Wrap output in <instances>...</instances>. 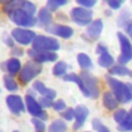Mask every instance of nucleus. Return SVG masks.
Returning a JSON list of instances; mask_svg holds the SVG:
<instances>
[{
    "mask_svg": "<svg viewBox=\"0 0 132 132\" xmlns=\"http://www.w3.org/2000/svg\"><path fill=\"white\" fill-rule=\"evenodd\" d=\"M131 3H132V0H131Z\"/></svg>",
    "mask_w": 132,
    "mask_h": 132,
    "instance_id": "a18cd8bd",
    "label": "nucleus"
},
{
    "mask_svg": "<svg viewBox=\"0 0 132 132\" xmlns=\"http://www.w3.org/2000/svg\"><path fill=\"white\" fill-rule=\"evenodd\" d=\"M88 114H89L88 108H87L85 105H78V106L75 108V112H74L75 123H74V125H73V129H75V130L79 129V128L84 125L86 119L88 118Z\"/></svg>",
    "mask_w": 132,
    "mask_h": 132,
    "instance_id": "ddd939ff",
    "label": "nucleus"
},
{
    "mask_svg": "<svg viewBox=\"0 0 132 132\" xmlns=\"http://www.w3.org/2000/svg\"><path fill=\"white\" fill-rule=\"evenodd\" d=\"M47 32L57 35L59 37L62 38H70L73 35V29L69 26H65V25H60V24H56V25H50L48 27H46L45 29Z\"/></svg>",
    "mask_w": 132,
    "mask_h": 132,
    "instance_id": "9b49d317",
    "label": "nucleus"
},
{
    "mask_svg": "<svg viewBox=\"0 0 132 132\" xmlns=\"http://www.w3.org/2000/svg\"><path fill=\"white\" fill-rule=\"evenodd\" d=\"M33 89L35 91H37L39 94H41L44 97H50L52 99H54L56 97V92L52 89H48L45 87V85L42 81H35L33 84Z\"/></svg>",
    "mask_w": 132,
    "mask_h": 132,
    "instance_id": "a211bd4d",
    "label": "nucleus"
},
{
    "mask_svg": "<svg viewBox=\"0 0 132 132\" xmlns=\"http://www.w3.org/2000/svg\"><path fill=\"white\" fill-rule=\"evenodd\" d=\"M25 100H26V106H27V109L28 111L35 118L37 119H40L42 121H45L47 120V113L43 110L41 104L34 98L33 95H27L25 97Z\"/></svg>",
    "mask_w": 132,
    "mask_h": 132,
    "instance_id": "0eeeda50",
    "label": "nucleus"
},
{
    "mask_svg": "<svg viewBox=\"0 0 132 132\" xmlns=\"http://www.w3.org/2000/svg\"><path fill=\"white\" fill-rule=\"evenodd\" d=\"M119 100L118 98L116 97V95L111 92H105L103 94V105L109 109V110H112V109H116L118 107V104H119Z\"/></svg>",
    "mask_w": 132,
    "mask_h": 132,
    "instance_id": "f3484780",
    "label": "nucleus"
},
{
    "mask_svg": "<svg viewBox=\"0 0 132 132\" xmlns=\"http://www.w3.org/2000/svg\"><path fill=\"white\" fill-rule=\"evenodd\" d=\"M97 54H100V55H102V54H104V53H107V47L104 45V44H98L97 45Z\"/></svg>",
    "mask_w": 132,
    "mask_h": 132,
    "instance_id": "58836bf2",
    "label": "nucleus"
},
{
    "mask_svg": "<svg viewBox=\"0 0 132 132\" xmlns=\"http://www.w3.org/2000/svg\"><path fill=\"white\" fill-rule=\"evenodd\" d=\"M11 36L16 42L24 44V45H27V44L33 42V40L36 37V35L33 31L28 30V29H23V28L13 29L11 32Z\"/></svg>",
    "mask_w": 132,
    "mask_h": 132,
    "instance_id": "6e6552de",
    "label": "nucleus"
},
{
    "mask_svg": "<svg viewBox=\"0 0 132 132\" xmlns=\"http://www.w3.org/2000/svg\"><path fill=\"white\" fill-rule=\"evenodd\" d=\"M118 129L121 132H127V131H132V118L128 114V117L122 122L120 123Z\"/></svg>",
    "mask_w": 132,
    "mask_h": 132,
    "instance_id": "bb28decb",
    "label": "nucleus"
},
{
    "mask_svg": "<svg viewBox=\"0 0 132 132\" xmlns=\"http://www.w3.org/2000/svg\"><path fill=\"white\" fill-rule=\"evenodd\" d=\"M38 24L42 27H48L53 21V15L51 13V10L47 7H43L39 10L38 12V18H37Z\"/></svg>",
    "mask_w": 132,
    "mask_h": 132,
    "instance_id": "2eb2a0df",
    "label": "nucleus"
},
{
    "mask_svg": "<svg viewBox=\"0 0 132 132\" xmlns=\"http://www.w3.org/2000/svg\"><path fill=\"white\" fill-rule=\"evenodd\" d=\"M6 104L9 108V110L19 116L21 112H23L25 110V105L23 102V99L18 96V95H9L6 98Z\"/></svg>",
    "mask_w": 132,
    "mask_h": 132,
    "instance_id": "f8f14e48",
    "label": "nucleus"
},
{
    "mask_svg": "<svg viewBox=\"0 0 132 132\" xmlns=\"http://www.w3.org/2000/svg\"><path fill=\"white\" fill-rule=\"evenodd\" d=\"M98 64L101 66V67H104V68H108L110 66H112L113 64V58L107 53H104L102 55H100L99 59H98Z\"/></svg>",
    "mask_w": 132,
    "mask_h": 132,
    "instance_id": "4be33fe9",
    "label": "nucleus"
},
{
    "mask_svg": "<svg viewBox=\"0 0 132 132\" xmlns=\"http://www.w3.org/2000/svg\"><path fill=\"white\" fill-rule=\"evenodd\" d=\"M66 70H67V64L65 62H63V61H60V62H58L54 66L53 73L56 76H61V75H63V74L66 73Z\"/></svg>",
    "mask_w": 132,
    "mask_h": 132,
    "instance_id": "a878e982",
    "label": "nucleus"
},
{
    "mask_svg": "<svg viewBox=\"0 0 132 132\" xmlns=\"http://www.w3.org/2000/svg\"><path fill=\"white\" fill-rule=\"evenodd\" d=\"M106 1L111 9H119L122 6V4L125 2V0H106Z\"/></svg>",
    "mask_w": 132,
    "mask_h": 132,
    "instance_id": "f704fd0d",
    "label": "nucleus"
},
{
    "mask_svg": "<svg viewBox=\"0 0 132 132\" xmlns=\"http://www.w3.org/2000/svg\"><path fill=\"white\" fill-rule=\"evenodd\" d=\"M81 78H82L85 86L90 94V97L93 99H97L99 97V87H98L97 78L88 72H82Z\"/></svg>",
    "mask_w": 132,
    "mask_h": 132,
    "instance_id": "1a4fd4ad",
    "label": "nucleus"
},
{
    "mask_svg": "<svg viewBox=\"0 0 132 132\" xmlns=\"http://www.w3.org/2000/svg\"><path fill=\"white\" fill-rule=\"evenodd\" d=\"M3 79H4V86H5V88H6L8 91L14 92V91L18 90L19 86H18L16 81H15L10 75H4Z\"/></svg>",
    "mask_w": 132,
    "mask_h": 132,
    "instance_id": "393cba45",
    "label": "nucleus"
},
{
    "mask_svg": "<svg viewBox=\"0 0 132 132\" xmlns=\"http://www.w3.org/2000/svg\"><path fill=\"white\" fill-rule=\"evenodd\" d=\"M64 80H68V81H73V82H75V84L78 86V88L80 89L81 93H82L85 96L90 97V94H89V92H88V90H87V88H86V86H85V82H84L81 76H78V75L75 74V73H70V74H67V75L64 76Z\"/></svg>",
    "mask_w": 132,
    "mask_h": 132,
    "instance_id": "dca6fc26",
    "label": "nucleus"
},
{
    "mask_svg": "<svg viewBox=\"0 0 132 132\" xmlns=\"http://www.w3.org/2000/svg\"><path fill=\"white\" fill-rule=\"evenodd\" d=\"M127 117H128V113H127V111L125 109H119L113 114V119H114V121L117 123H122Z\"/></svg>",
    "mask_w": 132,
    "mask_h": 132,
    "instance_id": "7c9ffc66",
    "label": "nucleus"
},
{
    "mask_svg": "<svg viewBox=\"0 0 132 132\" xmlns=\"http://www.w3.org/2000/svg\"><path fill=\"white\" fill-rule=\"evenodd\" d=\"M39 103L41 104V106L42 107H44V108H47V107H52V106H54V101H53V99L52 98H50V97H42V98H40V100H39Z\"/></svg>",
    "mask_w": 132,
    "mask_h": 132,
    "instance_id": "473e14b6",
    "label": "nucleus"
},
{
    "mask_svg": "<svg viewBox=\"0 0 132 132\" xmlns=\"http://www.w3.org/2000/svg\"><path fill=\"white\" fill-rule=\"evenodd\" d=\"M67 129L66 123L62 120H56L54 121L50 127H48V132H65Z\"/></svg>",
    "mask_w": 132,
    "mask_h": 132,
    "instance_id": "412c9836",
    "label": "nucleus"
},
{
    "mask_svg": "<svg viewBox=\"0 0 132 132\" xmlns=\"http://www.w3.org/2000/svg\"><path fill=\"white\" fill-rule=\"evenodd\" d=\"M32 48L37 52H55L59 50L60 44L56 38L44 35L36 36L32 42Z\"/></svg>",
    "mask_w": 132,
    "mask_h": 132,
    "instance_id": "f03ea898",
    "label": "nucleus"
},
{
    "mask_svg": "<svg viewBox=\"0 0 132 132\" xmlns=\"http://www.w3.org/2000/svg\"><path fill=\"white\" fill-rule=\"evenodd\" d=\"M31 122H32V124L35 127V131L36 132H44L45 131V125L42 122V120L37 119V118H34V119L31 120Z\"/></svg>",
    "mask_w": 132,
    "mask_h": 132,
    "instance_id": "c756f323",
    "label": "nucleus"
},
{
    "mask_svg": "<svg viewBox=\"0 0 132 132\" xmlns=\"http://www.w3.org/2000/svg\"><path fill=\"white\" fill-rule=\"evenodd\" d=\"M109 74H112V75H120V76H124V75L132 76V70H130V69L127 68L126 66L120 64V65H114V66L110 67V68H109Z\"/></svg>",
    "mask_w": 132,
    "mask_h": 132,
    "instance_id": "6ab92c4d",
    "label": "nucleus"
},
{
    "mask_svg": "<svg viewBox=\"0 0 132 132\" xmlns=\"http://www.w3.org/2000/svg\"><path fill=\"white\" fill-rule=\"evenodd\" d=\"M54 109L56 110V111H61V110H63V109H66V104H65V102L63 101V100H61V99H59V100H57L55 103H54Z\"/></svg>",
    "mask_w": 132,
    "mask_h": 132,
    "instance_id": "e433bc0d",
    "label": "nucleus"
},
{
    "mask_svg": "<svg viewBox=\"0 0 132 132\" xmlns=\"http://www.w3.org/2000/svg\"><path fill=\"white\" fill-rule=\"evenodd\" d=\"M74 112H75V109H73V108H66V109L61 113V116H62L65 120L71 121V120L73 119V117H74Z\"/></svg>",
    "mask_w": 132,
    "mask_h": 132,
    "instance_id": "72a5a7b5",
    "label": "nucleus"
},
{
    "mask_svg": "<svg viewBox=\"0 0 132 132\" xmlns=\"http://www.w3.org/2000/svg\"><path fill=\"white\" fill-rule=\"evenodd\" d=\"M92 124H93V128L97 131V132H110L108 129H107V127H105L99 120H97V119H94L93 120V122H92Z\"/></svg>",
    "mask_w": 132,
    "mask_h": 132,
    "instance_id": "2f4dec72",
    "label": "nucleus"
},
{
    "mask_svg": "<svg viewBox=\"0 0 132 132\" xmlns=\"http://www.w3.org/2000/svg\"><path fill=\"white\" fill-rule=\"evenodd\" d=\"M118 37L121 45V55L119 56L118 61L120 64L125 65L132 60V43L130 42L129 38L121 32L118 33Z\"/></svg>",
    "mask_w": 132,
    "mask_h": 132,
    "instance_id": "423d86ee",
    "label": "nucleus"
},
{
    "mask_svg": "<svg viewBox=\"0 0 132 132\" xmlns=\"http://www.w3.org/2000/svg\"><path fill=\"white\" fill-rule=\"evenodd\" d=\"M129 116L132 118V107H131V109H130V112H129Z\"/></svg>",
    "mask_w": 132,
    "mask_h": 132,
    "instance_id": "37998d69",
    "label": "nucleus"
},
{
    "mask_svg": "<svg viewBox=\"0 0 132 132\" xmlns=\"http://www.w3.org/2000/svg\"><path fill=\"white\" fill-rule=\"evenodd\" d=\"M13 132H19V131H13Z\"/></svg>",
    "mask_w": 132,
    "mask_h": 132,
    "instance_id": "c03bdc74",
    "label": "nucleus"
},
{
    "mask_svg": "<svg viewBox=\"0 0 132 132\" xmlns=\"http://www.w3.org/2000/svg\"><path fill=\"white\" fill-rule=\"evenodd\" d=\"M9 1H10V0H0V3H1V4H4V5H5V4H6V3H8Z\"/></svg>",
    "mask_w": 132,
    "mask_h": 132,
    "instance_id": "79ce46f5",
    "label": "nucleus"
},
{
    "mask_svg": "<svg viewBox=\"0 0 132 132\" xmlns=\"http://www.w3.org/2000/svg\"><path fill=\"white\" fill-rule=\"evenodd\" d=\"M77 62L82 69H90L92 67V61L88 55L80 53L77 55Z\"/></svg>",
    "mask_w": 132,
    "mask_h": 132,
    "instance_id": "b1692460",
    "label": "nucleus"
},
{
    "mask_svg": "<svg viewBox=\"0 0 132 132\" xmlns=\"http://www.w3.org/2000/svg\"><path fill=\"white\" fill-rule=\"evenodd\" d=\"M11 53H12V55H13V56L19 57V56H22V55H23V50H22V48L16 47V48H13Z\"/></svg>",
    "mask_w": 132,
    "mask_h": 132,
    "instance_id": "ea45409f",
    "label": "nucleus"
},
{
    "mask_svg": "<svg viewBox=\"0 0 132 132\" xmlns=\"http://www.w3.org/2000/svg\"><path fill=\"white\" fill-rule=\"evenodd\" d=\"M28 55L33 59V61L40 64L43 62H54L58 58L57 54L54 52H37L33 48L28 51Z\"/></svg>",
    "mask_w": 132,
    "mask_h": 132,
    "instance_id": "9d476101",
    "label": "nucleus"
},
{
    "mask_svg": "<svg viewBox=\"0 0 132 132\" xmlns=\"http://www.w3.org/2000/svg\"><path fill=\"white\" fill-rule=\"evenodd\" d=\"M21 8H22V9H24L25 11H27L28 13L32 14V15H34V14H35V12H36V6H35L32 2L27 1V0L23 3V5H22V7H21Z\"/></svg>",
    "mask_w": 132,
    "mask_h": 132,
    "instance_id": "c85d7f7f",
    "label": "nucleus"
},
{
    "mask_svg": "<svg viewBox=\"0 0 132 132\" xmlns=\"http://www.w3.org/2000/svg\"><path fill=\"white\" fill-rule=\"evenodd\" d=\"M125 30H126V33L128 34V36L132 39V22H129L125 25Z\"/></svg>",
    "mask_w": 132,
    "mask_h": 132,
    "instance_id": "4c0bfd02",
    "label": "nucleus"
},
{
    "mask_svg": "<svg viewBox=\"0 0 132 132\" xmlns=\"http://www.w3.org/2000/svg\"><path fill=\"white\" fill-rule=\"evenodd\" d=\"M68 0H47V8L51 11L57 10L59 7L65 5Z\"/></svg>",
    "mask_w": 132,
    "mask_h": 132,
    "instance_id": "cd10ccee",
    "label": "nucleus"
},
{
    "mask_svg": "<svg viewBox=\"0 0 132 132\" xmlns=\"http://www.w3.org/2000/svg\"><path fill=\"white\" fill-rule=\"evenodd\" d=\"M6 70L10 75L16 74L21 70V62L16 58H11L6 62Z\"/></svg>",
    "mask_w": 132,
    "mask_h": 132,
    "instance_id": "aec40b11",
    "label": "nucleus"
},
{
    "mask_svg": "<svg viewBox=\"0 0 132 132\" xmlns=\"http://www.w3.org/2000/svg\"><path fill=\"white\" fill-rule=\"evenodd\" d=\"M41 71L42 66L40 63H37L35 61L27 62L19 74V79L23 85H26L30 82L34 77H36Z\"/></svg>",
    "mask_w": 132,
    "mask_h": 132,
    "instance_id": "7ed1b4c3",
    "label": "nucleus"
},
{
    "mask_svg": "<svg viewBox=\"0 0 132 132\" xmlns=\"http://www.w3.org/2000/svg\"><path fill=\"white\" fill-rule=\"evenodd\" d=\"M76 2H77L79 5H81L82 7L89 8V7H93V6L96 4L97 0H76Z\"/></svg>",
    "mask_w": 132,
    "mask_h": 132,
    "instance_id": "c9c22d12",
    "label": "nucleus"
},
{
    "mask_svg": "<svg viewBox=\"0 0 132 132\" xmlns=\"http://www.w3.org/2000/svg\"><path fill=\"white\" fill-rule=\"evenodd\" d=\"M26 0H10L8 3H6L4 6H3V10L6 12V13H9L10 11L12 10H15V9H19L22 7L23 3L25 2Z\"/></svg>",
    "mask_w": 132,
    "mask_h": 132,
    "instance_id": "5701e85b",
    "label": "nucleus"
},
{
    "mask_svg": "<svg viewBox=\"0 0 132 132\" xmlns=\"http://www.w3.org/2000/svg\"><path fill=\"white\" fill-rule=\"evenodd\" d=\"M70 16L71 20L79 25V26H86V25H90L92 23V19H93V12L86 8V7H74L71 9L70 11Z\"/></svg>",
    "mask_w": 132,
    "mask_h": 132,
    "instance_id": "39448f33",
    "label": "nucleus"
},
{
    "mask_svg": "<svg viewBox=\"0 0 132 132\" xmlns=\"http://www.w3.org/2000/svg\"><path fill=\"white\" fill-rule=\"evenodd\" d=\"M4 41H5V43H6L7 45L13 46V41H12V39H11L10 37H4Z\"/></svg>",
    "mask_w": 132,
    "mask_h": 132,
    "instance_id": "a19ab883",
    "label": "nucleus"
},
{
    "mask_svg": "<svg viewBox=\"0 0 132 132\" xmlns=\"http://www.w3.org/2000/svg\"><path fill=\"white\" fill-rule=\"evenodd\" d=\"M105 79L112 90V93L116 95L118 100L122 103H128L132 100V84L123 82L110 75H106Z\"/></svg>",
    "mask_w": 132,
    "mask_h": 132,
    "instance_id": "f257e3e1",
    "label": "nucleus"
},
{
    "mask_svg": "<svg viewBox=\"0 0 132 132\" xmlns=\"http://www.w3.org/2000/svg\"><path fill=\"white\" fill-rule=\"evenodd\" d=\"M102 29H103L102 21L101 20H95L89 25V27L87 29V35L91 40H96L100 36Z\"/></svg>",
    "mask_w": 132,
    "mask_h": 132,
    "instance_id": "4468645a",
    "label": "nucleus"
},
{
    "mask_svg": "<svg viewBox=\"0 0 132 132\" xmlns=\"http://www.w3.org/2000/svg\"><path fill=\"white\" fill-rule=\"evenodd\" d=\"M8 16L11 22L21 27H32L37 23V20L34 18V15L28 13L22 8L10 11L8 13Z\"/></svg>",
    "mask_w": 132,
    "mask_h": 132,
    "instance_id": "20e7f679",
    "label": "nucleus"
}]
</instances>
